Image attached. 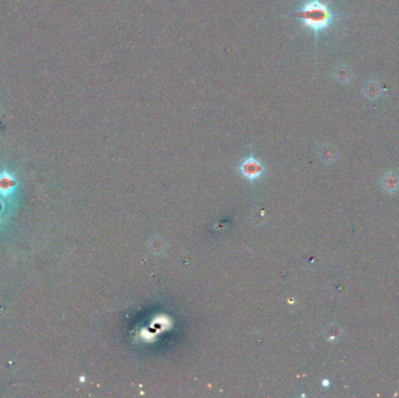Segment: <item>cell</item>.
<instances>
[{"instance_id":"obj_1","label":"cell","mask_w":399,"mask_h":398,"mask_svg":"<svg viewBox=\"0 0 399 398\" xmlns=\"http://www.w3.org/2000/svg\"><path fill=\"white\" fill-rule=\"evenodd\" d=\"M296 18L303 23L304 27L319 35V33L330 27L335 14L329 8V5L322 0H307L297 11Z\"/></svg>"},{"instance_id":"obj_2","label":"cell","mask_w":399,"mask_h":398,"mask_svg":"<svg viewBox=\"0 0 399 398\" xmlns=\"http://www.w3.org/2000/svg\"><path fill=\"white\" fill-rule=\"evenodd\" d=\"M240 172L249 179H258L264 172V167L260 161L254 157H247L239 166Z\"/></svg>"}]
</instances>
